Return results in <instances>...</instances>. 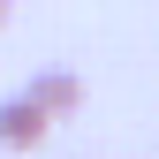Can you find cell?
<instances>
[{"label":"cell","instance_id":"6da1fadb","mask_svg":"<svg viewBox=\"0 0 159 159\" xmlns=\"http://www.w3.org/2000/svg\"><path fill=\"white\" fill-rule=\"evenodd\" d=\"M23 98H30L38 114H53V121H68V114H84V76H68V68H38Z\"/></svg>","mask_w":159,"mask_h":159},{"label":"cell","instance_id":"7a4b0ae2","mask_svg":"<svg viewBox=\"0 0 159 159\" xmlns=\"http://www.w3.org/2000/svg\"><path fill=\"white\" fill-rule=\"evenodd\" d=\"M46 136H53V114H38L23 91H15L8 106H0V152H38Z\"/></svg>","mask_w":159,"mask_h":159},{"label":"cell","instance_id":"3957f363","mask_svg":"<svg viewBox=\"0 0 159 159\" xmlns=\"http://www.w3.org/2000/svg\"><path fill=\"white\" fill-rule=\"evenodd\" d=\"M0 23H8V0H0Z\"/></svg>","mask_w":159,"mask_h":159}]
</instances>
